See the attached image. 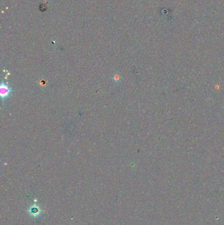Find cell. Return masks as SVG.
I'll list each match as a JSON object with an SVG mask.
<instances>
[{"label":"cell","instance_id":"obj_1","mask_svg":"<svg viewBox=\"0 0 224 225\" xmlns=\"http://www.w3.org/2000/svg\"><path fill=\"white\" fill-rule=\"evenodd\" d=\"M13 89L7 84L4 81H2L1 85H0V96L2 100V102L4 103L5 100H7L10 96L12 95Z\"/></svg>","mask_w":224,"mask_h":225},{"label":"cell","instance_id":"obj_2","mask_svg":"<svg viewBox=\"0 0 224 225\" xmlns=\"http://www.w3.org/2000/svg\"><path fill=\"white\" fill-rule=\"evenodd\" d=\"M40 209L38 207H36V206H33V207H31L30 210H29V212L30 213V215H32V216H38V214L40 213Z\"/></svg>","mask_w":224,"mask_h":225}]
</instances>
